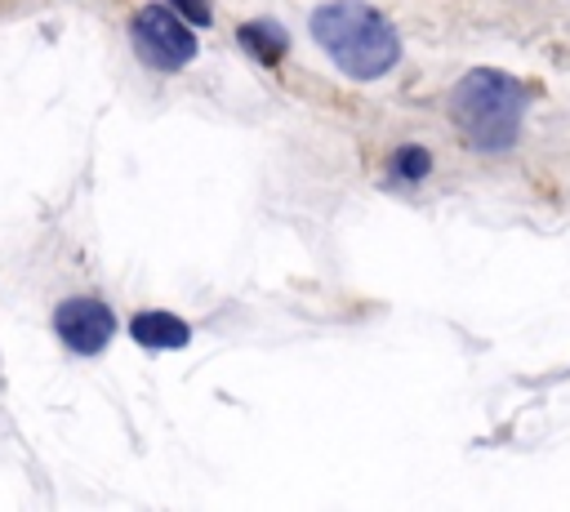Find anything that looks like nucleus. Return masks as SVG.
<instances>
[{"label":"nucleus","instance_id":"nucleus-1","mask_svg":"<svg viewBox=\"0 0 570 512\" xmlns=\"http://www.w3.org/2000/svg\"><path fill=\"white\" fill-rule=\"evenodd\" d=\"M312 36L338 62V71L352 76V80H379L383 71H392V62L401 53V40H396L392 22L365 0L321 4L312 13Z\"/></svg>","mask_w":570,"mask_h":512},{"label":"nucleus","instance_id":"nucleus-2","mask_svg":"<svg viewBox=\"0 0 570 512\" xmlns=\"http://www.w3.org/2000/svg\"><path fill=\"white\" fill-rule=\"evenodd\" d=\"M530 102V89L494 67L468 71L450 93V116L463 129V138L481 151H503L521 134V111Z\"/></svg>","mask_w":570,"mask_h":512},{"label":"nucleus","instance_id":"nucleus-3","mask_svg":"<svg viewBox=\"0 0 570 512\" xmlns=\"http://www.w3.org/2000/svg\"><path fill=\"white\" fill-rule=\"evenodd\" d=\"M134 45L142 53V62L160 67V71H178L196 58V36L187 31V22L160 4H147L134 13Z\"/></svg>","mask_w":570,"mask_h":512},{"label":"nucleus","instance_id":"nucleus-4","mask_svg":"<svg viewBox=\"0 0 570 512\" xmlns=\"http://www.w3.org/2000/svg\"><path fill=\"white\" fill-rule=\"evenodd\" d=\"M53 329H58V338H62L71 352L94 356V352H102V347L111 343L116 316H111V307H107L102 298H67V303H58V312H53Z\"/></svg>","mask_w":570,"mask_h":512},{"label":"nucleus","instance_id":"nucleus-5","mask_svg":"<svg viewBox=\"0 0 570 512\" xmlns=\"http://www.w3.org/2000/svg\"><path fill=\"white\" fill-rule=\"evenodd\" d=\"M129 334H134L142 347H187V343H191L187 321H178L174 312H138V316L129 321Z\"/></svg>","mask_w":570,"mask_h":512},{"label":"nucleus","instance_id":"nucleus-6","mask_svg":"<svg viewBox=\"0 0 570 512\" xmlns=\"http://www.w3.org/2000/svg\"><path fill=\"white\" fill-rule=\"evenodd\" d=\"M236 40H240L245 53H254L258 62H281L285 49H289V40H285V31H281L276 22H245V27L236 31Z\"/></svg>","mask_w":570,"mask_h":512},{"label":"nucleus","instance_id":"nucleus-7","mask_svg":"<svg viewBox=\"0 0 570 512\" xmlns=\"http://www.w3.org/2000/svg\"><path fill=\"white\" fill-rule=\"evenodd\" d=\"M428 165H432V156H428L423 147H401V151H396V160H392V169H396L401 178H410V183H414V178H423V174H428Z\"/></svg>","mask_w":570,"mask_h":512},{"label":"nucleus","instance_id":"nucleus-8","mask_svg":"<svg viewBox=\"0 0 570 512\" xmlns=\"http://www.w3.org/2000/svg\"><path fill=\"white\" fill-rule=\"evenodd\" d=\"M169 4H174L187 22H196V27H209V18H214V13H209V0H169Z\"/></svg>","mask_w":570,"mask_h":512}]
</instances>
